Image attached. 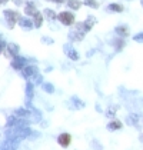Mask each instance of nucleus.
Listing matches in <instances>:
<instances>
[{"label": "nucleus", "instance_id": "15", "mask_svg": "<svg viewBox=\"0 0 143 150\" xmlns=\"http://www.w3.org/2000/svg\"><path fill=\"white\" fill-rule=\"evenodd\" d=\"M116 33L120 35V36H127L129 30H127V27H126V26H119V27H116Z\"/></svg>", "mask_w": 143, "mask_h": 150}, {"label": "nucleus", "instance_id": "20", "mask_svg": "<svg viewBox=\"0 0 143 150\" xmlns=\"http://www.w3.org/2000/svg\"><path fill=\"white\" fill-rule=\"evenodd\" d=\"M136 42H143V33H139V35H136L135 37H133Z\"/></svg>", "mask_w": 143, "mask_h": 150}, {"label": "nucleus", "instance_id": "13", "mask_svg": "<svg viewBox=\"0 0 143 150\" xmlns=\"http://www.w3.org/2000/svg\"><path fill=\"white\" fill-rule=\"evenodd\" d=\"M42 23H43V16H42V14H40V13H37L36 12L35 13V26L36 27H40V26H42Z\"/></svg>", "mask_w": 143, "mask_h": 150}, {"label": "nucleus", "instance_id": "12", "mask_svg": "<svg viewBox=\"0 0 143 150\" xmlns=\"http://www.w3.org/2000/svg\"><path fill=\"white\" fill-rule=\"evenodd\" d=\"M107 127L110 129V130H119L120 127H122V123H120L119 120H113V122H110Z\"/></svg>", "mask_w": 143, "mask_h": 150}, {"label": "nucleus", "instance_id": "5", "mask_svg": "<svg viewBox=\"0 0 143 150\" xmlns=\"http://www.w3.org/2000/svg\"><path fill=\"white\" fill-rule=\"evenodd\" d=\"M19 24L23 27V29H27V30H30V29H33V22L32 20H29L27 17H24V19H20L19 20Z\"/></svg>", "mask_w": 143, "mask_h": 150}, {"label": "nucleus", "instance_id": "4", "mask_svg": "<svg viewBox=\"0 0 143 150\" xmlns=\"http://www.w3.org/2000/svg\"><path fill=\"white\" fill-rule=\"evenodd\" d=\"M12 66L14 67V69H22V67H24L26 66V59L24 57H20V56H14V59H13L12 62Z\"/></svg>", "mask_w": 143, "mask_h": 150}, {"label": "nucleus", "instance_id": "21", "mask_svg": "<svg viewBox=\"0 0 143 150\" xmlns=\"http://www.w3.org/2000/svg\"><path fill=\"white\" fill-rule=\"evenodd\" d=\"M16 115H22V116H29V110H17Z\"/></svg>", "mask_w": 143, "mask_h": 150}, {"label": "nucleus", "instance_id": "9", "mask_svg": "<svg viewBox=\"0 0 143 150\" xmlns=\"http://www.w3.org/2000/svg\"><path fill=\"white\" fill-rule=\"evenodd\" d=\"M7 50H9V54H10V56H17L19 46L14 45V43H10V45H7Z\"/></svg>", "mask_w": 143, "mask_h": 150}, {"label": "nucleus", "instance_id": "18", "mask_svg": "<svg viewBox=\"0 0 143 150\" xmlns=\"http://www.w3.org/2000/svg\"><path fill=\"white\" fill-rule=\"evenodd\" d=\"M43 89H45V92H47V93H53V92H55V87H53L50 83H45V84H43Z\"/></svg>", "mask_w": 143, "mask_h": 150}, {"label": "nucleus", "instance_id": "7", "mask_svg": "<svg viewBox=\"0 0 143 150\" xmlns=\"http://www.w3.org/2000/svg\"><path fill=\"white\" fill-rule=\"evenodd\" d=\"M24 12H26V14H27V16H35V13L37 12V10H36L35 3H27V6H26Z\"/></svg>", "mask_w": 143, "mask_h": 150}, {"label": "nucleus", "instance_id": "22", "mask_svg": "<svg viewBox=\"0 0 143 150\" xmlns=\"http://www.w3.org/2000/svg\"><path fill=\"white\" fill-rule=\"evenodd\" d=\"M4 47H6L4 40H1V39H0V52H3V50H4Z\"/></svg>", "mask_w": 143, "mask_h": 150}, {"label": "nucleus", "instance_id": "6", "mask_svg": "<svg viewBox=\"0 0 143 150\" xmlns=\"http://www.w3.org/2000/svg\"><path fill=\"white\" fill-rule=\"evenodd\" d=\"M64 52H66V54L69 56V59H72V60H77L79 59V54L74 52V49H70V46H64Z\"/></svg>", "mask_w": 143, "mask_h": 150}, {"label": "nucleus", "instance_id": "10", "mask_svg": "<svg viewBox=\"0 0 143 150\" xmlns=\"http://www.w3.org/2000/svg\"><path fill=\"white\" fill-rule=\"evenodd\" d=\"M67 6L70 9H73V10H79L80 6H82V1H79V0H69L67 1Z\"/></svg>", "mask_w": 143, "mask_h": 150}, {"label": "nucleus", "instance_id": "17", "mask_svg": "<svg viewBox=\"0 0 143 150\" xmlns=\"http://www.w3.org/2000/svg\"><path fill=\"white\" fill-rule=\"evenodd\" d=\"M45 14H46V17H47L49 20H55V19H56V13L53 12V10H50V9H46V10H45Z\"/></svg>", "mask_w": 143, "mask_h": 150}, {"label": "nucleus", "instance_id": "26", "mask_svg": "<svg viewBox=\"0 0 143 150\" xmlns=\"http://www.w3.org/2000/svg\"><path fill=\"white\" fill-rule=\"evenodd\" d=\"M142 4H143V0H142Z\"/></svg>", "mask_w": 143, "mask_h": 150}, {"label": "nucleus", "instance_id": "24", "mask_svg": "<svg viewBox=\"0 0 143 150\" xmlns=\"http://www.w3.org/2000/svg\"><path fill=\"white\" fill-rule=\"evenodd\" d=\"M53 1H56V3H63L64 0H53Z\"/></svg>", "mask_w": 143, "mask_h": 150}, {"label": "nucleus", "instance_id": "16", "mask_svg": "<svg viewBox=\"0 0 143 150\" xmlns=\"http://www.w3.org/2000/svg\"><path fill=\"white\" fill-rule=\"evenodd\" d=\"M84 4L89 6V7H92V9H97L99 7V3L96 0H84Z\"/></svg>", "mask_w": 143, "mask_h": 150}, {"label": "nucleus", "instance_id": "25", "mask_svg": "<svg viewBox=\"0 0 143 150\" xmlns=\"http://www.w3.org/2000/svg\"><path fill=\"white\" fill-rule=\"evenodd\" d=\"M140 139H142V140H143V136H140Z\"/></svg>", "mask_w": 143, "mask_h": 150}, {"label": "nucleus", "instance_id": "11", "mask_svg": "<svg viewBox=\"0 0 143 150\" xmlns=\"http://www.w3.org/2000/svg\"><path fill=\"white\" fill-rule=\"evenodd\" d=\"M83 33H80V32H77L76 29L73 30V32H70V35H69V37H70L72 40H82L83 39Z\"/></svg>", "mask_w": 143, "mask_h": 150}, {"label": "nucleus", "instance_id": "23", "mask_svg": "<svg viewBox=\"0 0 143 150\" xmlns=\"http://www.w3.org/2000/svg\"><path fill=\"white\" fill-rule=\"evenodd\" d=\"M9 0H0V4H4V3H7Z\"/></svg>", "mask_w": 143, "mask_h": 150}, {"label": "nucleus", "instance_id": "19", "mask_svg": "<svg viewBox=\"0 0 143 150\" xmlns=\"http://www.w3.org/2000/svg\"><path fill=\"white\" fill-rule=\"evenodd\" d=\"M115 45H116V49H118V50H120V49H122V47L125 46V40H123V39H120L119 42H116V43H115Z\"/></svg>", "mask_w": 143, "mask_h": 150}, {"label": "nucleus", "instance_id": "3", "mask_svg": "<svg viewBox=\"0 0 143 150\" xmlns=\"http://www.w3.org/2000/svg\"><path fill=\"white\" fill-rule=\"evenodd\" d=\"M57 142H59L60 146H63V147H67V146L70 144V142H72L70 134H67V133H62V134L59 136V139H57Z\"/></svg>", "mask_w": 143, "mask_h": 150}, {"label": "nucleus", "instance_id": "14", "mask_svg": "<svg viewBox=\"0 0 143 150\" xmlns=\"http://www.w3.org/2000/svg\"><path fill=\"white\" fill-rule=\"evenodd\" d=\"M109 10H112V12H123V6L122 4H118V3H112V4H109Z\"/></svg>", "mask_w": 143, "mask_h": 150}, {"label": "nucleus", "instance_id": "2", "mask_svg": "<svg viewBox=\"0 0 143 150\" xmlns=\"http://www.w3.org/2000/svg\"><path fill=\"white\" fill-rule=\"evenodd\" d=\"M4 17H6L9 26L13 27V26L16 24V20L19 19V13L14 12V10H6V12H4Z\"/></svg>", "mask_w": 143, "mask_h": 150}, {"label": "nucleus", "instance_id": "8", "mask_svg": "<svg viewBox=\"0 0 143 150\" xmlns=\"http://www.w3.org/2000/svg\"><path fill=\"white\" fill-rule=\"evenodd\" d=\"M36 71H37V70H36L35 66H27V67L24 66V69H23V74L26 76V77H30V76H33V74H35Z\"/></svg>", "mask_w": 143, "mask_h": 150}, {"label": "nucleus", "instance_id": "1", "mask_svg": "<svg viewBox=\"0 0 143 150\" xmlns=\"http://www.w3.org/2000/svg\"><path fill=\"white\" fill-rule=\"evenodd\" d=\"M57 19H59L63 24H66V26H72L73 22H74V16H73V13H70V12H62L59 16H57Z\"/></svg>", "mask_w": 143, "mask_h": 150}]
</instances>
